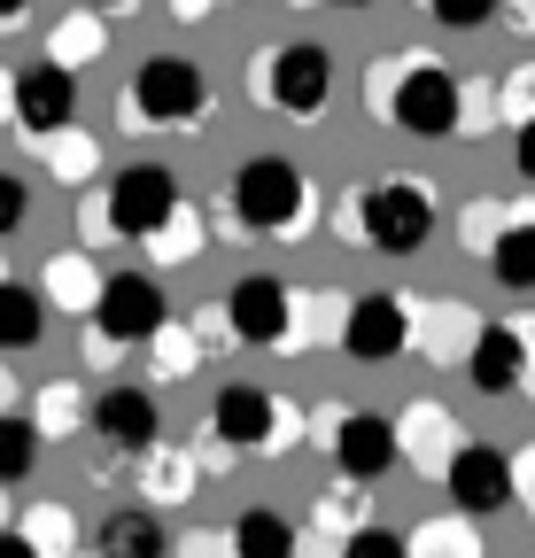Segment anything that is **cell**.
I'll list each match as a JSON object with an SVG mask.
<instances>
[{
	"mask_svg": "<svg viewBox=\"0 0 535 558\" xmlns=\"http://www.w3.org/2000/svg\"><path fill=\"white\" fill-rule=\"evenodd\" d=\"M365 109L412 140H458V70L427 47L380 54L365 70Z\"/></svg>",
	"mask_w": 535,
	"mask_h": 558,
	"instance_id": "obj_1",
	"label": "cell"
},
{
	"mask_svg": "<svg viewBox=\"0 0 535 558\" xmlns=\"http://www.w3.org/2000/svg\"><path fill=\"white\" fill-rule=\"evenodd\" d=\"M318 179L295 171L288 156H248L226 179V233H256V241H303L318 226Z\"/></svg>",
	"mask_w": 535,
	"mask_h": 558,
	"instance_id": "obj_2",
	"label": "cell"
},
{
	"mask_svg": "<svg viewBox=\"0 0 535 558\" xmlns=\"http://www.w3.org/2000/svg\"><path fill=\"white\" fill-rule=\"evenodd\" d=\"M435 233V186L427 179H373L333 202V241L380 248V256H420Z\"/></svg>",
	"mask_w": 535,
	"mask_h": 558,
	"instance_id": "obj_3",
	"label": "cell"
},
{
	"mask_svg": "<svg viewBox=\"0 0 535 558\" xmlns=\"http://www.w3.org/2000/svg\"><path fill=\"white\" fill-rule=\"evenodd\" d=\"M218 117V94L203 78V62L186 54H148L124 86V124L132 132H203Z\"/></svg>",
	"mask_w": 535,
	"mask_h": 558,
	"instance_id": "obj_4",
	"label": "cell"
},
{
	"mask_svg": "<svg viewBox=\"0 0 535 558\" xmlns=\"http://www.w3.org/2000/svg\"><path fill=\"white\" fill-rule=\"evenodd\" d=\"M248 94L264 117H288V124H318L333 101V54L318 39H288V47H264L248 62Z\"/></svg>",
	"mask_w": 535,
	"mask_h": 558,
	"instance_id": "obj_5",
	"label": "cell"
},
{
	"mask_svg": "<svg viewBox=\"0 0 535 558\" xmlns=\"http://www.w3.org/2000/svg\"><path fill=\"white\" fill-rule=\"evenodd\" d=\"M210 427L248 458H288V450H303V427H311V411L303 403H288V396H272V388H256V380H233V388H218V403H210Z\"/></svg>",
	"mask_w": 535,
	"mask_h": 558,
	"instance_id": "obj_6",
	"label": "cell"
},
{
	"mask_svg": "<svg viewBox=\"0 0 535 558\" xmlns=\"http://www.w3.org/2000/svg\"><path fill=\"white\" fill-rule=\"evenodd\" d=\"M86 326H101V333L124 341V349H141V341H156V333L171 326V303H163V288H156L148 271H117L109 288H101V303H94Z\"/></svg>",
	"mask_w": 535,
	"mask_h": 558,
	"instance_id": "obj_7",
	"label": "cell"
},
{
	"mask_svg": "<svg viewBox=\"0 0 535 558\" xmlns=\"http://www.w3.org/2000/svg\"><path fill=\"white\" fill-rule=\"evenodd\" d=\"M226 318H233L241 349H280V357H288V318H295V288H288V279H272V271H248L241 288L226 295Z\"/></svg>",
	"mask_w": 535,
	"mask_h": 558,
	"instance_id": "obj_8",
	"label": "cell"
},
{
	"mask_svg": "<svg viewBox=\"0 0 535 558\" xmlns=\"http://www.w3.org/2000/svg\"><path fill=\"white\" fill-rule=\"evenodd\" d=\"M442 488H450V505H458L465 520L504 512V505H512V450H497V442H465V450L450 458Z\"/></svg>",
	"mask_w": 535,
	"mask_h": 558,
	"instance_id": "obj_9",
	"label": "cell"
},
{
	"mask_svg": "<svg viewBox=\"0 0 535 558\" xmlns=\"http://www.w3.org/2000/svg\"><path fill=\"white\" fill-rule=\"evenodd\" d=\"M527 357H535V318H489L482 341H474V357H465V380H474L482 396H520Z\"/></svg>",
	"mask_w": 535,
	"mask_h": 558,
	"instance_id": "obj_10",
	"label": "cell"
},
{
	"mask_svg": "<svg viewBox=\"0 0 535 558\" xmlns=\"http://www.w3.org/2000/svg\"><path fill=\"white\" fill-rule=\"evenodd\" d=\"M179 202H186V194H179V179H171L163 163H124V171L109 179V209H117V233H124V241H148Z\"/></svg>",
	"mask_w": 535,
	"mask_h": 558,
	"instance_id": "obj_11",
	"label": "cell"
},
{
	"mask_svg": "<svg viewBox=\"0 0 535 558\" xmlns=\"http://www.w3.org/2000/svg\"><path fill=\"white\" fill-rule=\"evenodd\" d=\"M71 124H78V70H62V62L16 70V132L54 140V132H71Z\"/></svg>",
	"mask_w": 535,
	"mask_h": 558,
	"instance_id": "obj_12",
	"label": "cell"
},
{
	"mask_svg": "<svg viewBox=\"0 0 535 558\" xmlns=\"http://www.w3.org/2000/svg\"><path fill=\"white\" fill-rule=\"evenodd\" d=\"M482 311L474 303H458V295H420L412 303V349L427 365H465L474 357V341H482Z\"/></svg>",
	"mask_w": 535,
	"mask_h": 558,
	"instance_id": "obj_13",
	"label": "cell"
},
{
	"mask_svg": "<svg viewBox=\"0 0 535 558\" xmlns=\"http://www.w3.org/2000/svg\"><path fill=\"white\" fill-rule=\"evenodd\" d=\"M94 435H101L109 450H124V458H148V450L163 442V411H156V388H132V380L101 388V396H94Z\"/></svg>",
	"mask_w": 535,
	"mask_h": 558,
	"instance_id": "obj_14",
	"label": "cell"
},
{
	"mask_svg": "<svg viewBox=\"0 0 535 558\" xmlns=\"http://www.w3.org/2000/svg\"><path fill=\"white\" fill-rule=\"evenodd\" d=\"M342 349L357 365H396L412 349V303L404 295H357L350 326H342Z\"/></svg>",
	"mask_w": 535,
	"mask_h": 558,
	"instance_id": "obj_15",
	"label": "cell"
},
{
	"mask_svg": "<svg viewBox=\"0 0 535 558\" xmlns=\"http://www.w3.org/2000/svg\"><path fill=\"white\" fill-rule=\"evenodd\" d=\"M396 450H404V465H412V473L442 481V473H450V458L465 450V435H458L450 403H435V396L404 403V411H396Z\"/></svg>",
	"mask_w": 535,
	"mask_h": 558,
	"instance_id": "obj_16",
	"label": "cell"
},
{
	"mask_svg": "<svg viewBox=\"0 0 535 558\" xmlns=\"http://www.w3.org/2000/svg\"><path fill=\"white\" fill-rule=\"evenodd\" d=\"M326 450H333V465H342L350 481H380L388 465H404V450H396V418H380V411H333Z\"/></svg>",
	"mask_w": 535,
	"mask_h": 558,
	"instance_id": "obj_17",
	"label": "cell"
},
{
	"mask_svg": "<svg viewBox=\"0 0 535 558\" xmlns=\"http://www.w3.org/2000/svg\"><path fill=\"white\" fill-rule=\"evenodd\" d=\"M47 303L62 311V318H94V303H101V288H109V279H101V264H94V248H62V256H47Z\"/></svg>",
	"mask_w": 535,
	"mask_h": 558,
	"instance_id": "obj_18",
	"label": "cell"
},
{
	"mask_svg": "<svg viewBox=\"0 0 535 558\" xmlns=\"http://www.w3.org/2000/svg\"><path fill=\"white\" fill-rule=\"evenodd\" d=\"M132 481H141V497H148L156 512H171V505H186L194 488H203V465H194L186 442H156L141 465H132Z\"/></svg>",
	"mask_w": 535,
	"mask_h": 558,
	"instance_id": "obj_19",
	"label": "cell"
},
{
	"mask_svg": "<svg viewBox=\"0 0 535 558\" xmlns=\"http://www.w3.org/2000/svg\"><path fill=\"white\" fill-rule=\"evenodd\" d=\"M342 326H350V295L303 288L295 295V318H288V357H303V349H342Z\"/></svg>",
	"mask_w": 535,
	"mask_h": 558,
	"instance_id": "obj_20",
	"label": "cell"
},
{
	"mask_svg": "<svg viewBox=\"0 0 535 558\" xmlns=\"http://www.w3.org/2000/svg\"><path fill=\"white\" fill-rule=\"evenodd\" d=\"M32 427H39V442H71L78 427H94V396L78 380H39L32 388Z\"/></svg>",
	"mask_w": 535,
	"mask_h": 558,
	"instance_id": "obj_21",
	"label": "cell"
},
{
	"mask_svg": "<svg viewBox=\"0 0 535 558\" xmlns=\"http://www.w3.org/2000/svg\"><path fill=\"white\" fill-rule=\"evenodd\" d=\"M226 543H233V558H295V550H303V535H295V520H288L280 505H248V512L226 527Z\"/></svg>",
	"mask_w": 535,
	"mask_h": 558,
	"instance_id": "obj_22",
	"label": "cell"
},
{
	"mask_svg": "<svg viewBox=\"0 0 535 558\" xmlns=\"http://www.w3.org/2000/svg\"><path fill=\"white\" fill-rule=\"evenodd\" d=\"M527 209H535V202H504V194H474V202H465V209H458V248L489 264V248H497V241H504V233H512V226L527 218Z\"/></svg>",
	"mask_w": 535,
	"mask_h": 558,
	"instance_id": "obj_23",
	"label": "cell"
},
{
	"mask_svg": "<svg viewBox=\"0 0 535 558\" xmlns=\"http://www.w3.org/2000/svg\"><path fill=\"white\" fill-rule=\"evenodd\" d=\"M101 558H171V535L156 520V505H124L101 520Z\"/></svg>",
	"mask_w": 535,
	"mask_h": 558,
	"instance_id": "obj_24",
	"label": "cell"
},
{
	"mask_svg": "<svg viewBox=\"0 0 535 558\" xmlns=\"http://www.w3.org/2000/svg\"><path fill=\"white\" fill-rule=\"evenodd\" d=\"M311 527L333 535V543H350L357 527H373V481H350V473H342V481L311 505Z\"/></svg>",
	"mask_w": 535,
	"mask_h": 558,
	"instance_id": "obj_25",
	"label": "cell"
},
{
	"mask_svg": "<svg viewBox=\"0 0 535 558\" xmlns=\"http://www.w3.org/2000/svg\"><path fill=\"white\" fill-rule=\"evenodd\" d=\"M47 333V295L24 288V279H0V357H16Z\"/></svg>",
	"mask_w": 535,
	"mask_h": 558,
	"instance_id": "obj_26",
	"label": "cell"
},
{
	"mask_svg": "<svg viewBox=\"0 0 535 558\" xmlns=\"http://www.w3.org/2000/svg\"><path fill=\"white\" fill-rule=\"evenodd\" d=\"M101 54H109L101 9H71V16H54V32H47V62H62V70H86V62H101Z\"/></svg>",
	"mask_w": 535,
	"mask_h": 558,
	"instance_id": "obj_27",
	"label": "cell"
},
{
	"mask_svg": "<svg viewBox=\"0 0 535 558\" xmlns=\"http://www.w3.org/2000/svg\"><path fill=\"white\" fill-rule=\"evenodd\" d=\"M16 535H24L39 558H71V550H78V512L54 505V497H39V505L16 512Z\"/></svg>",
	"mask_w": 535,
	"mask_h": 558,
	"instance_id": "obj_28",
	"label": "cell"
},
{
	"mask_svg": "<svg viewBox=\"0 0 535 558\" xmlns=\"http://www.w3.org/2000/svg\"><path fill=\"white\" fill-rule=\"evenodd\" d=\"M404 550H412V558H489V550H482V527H474V520H465V512H442V520H420Z\"/></svg>",
	"mask_w": 535,
	"mask_h": 558,
	"instance_id": "obj_29",
	"label": "cell"
},
{
	"mask_svg": "<svg viewBox=\"0 0 535 558\" xmlns=\"http://www.w3.org/2000/svg\"><path fill=\"white\" fill-rule=\"evenodd\" d=\"M141 248H148L156 264H194V256L210 248V226H203V209H194V202H179V209H171V218H163V226H156Z\"/></svg>",
	"mask_w": 535,
	"mask_h": 558,
	"instance_id": "obj_30",
	"label": "cell"
},
{
	"mask_svg": "<svg viewBox=\"0 0 535 558\" xmlns=\"http://www.w3.org/2000/svg\"><path fill=\"white\" fill-rule=\"evenodd\" d=\"M141 357H148V380L171 388V380H186L194 365H203V341H194V326L179 318V326H163L156 341H141Z\"/></svg>",
	"mask_w": 535,
	"mask_h": 558,
	"instance_id": "obj_31",
	"label": "cell"
},
{
	"mask_svg": "<svg viewBox=\"0 0 535 558\" xmlns=\"http://www.w3.org/2000/svg\"><path fill=\"white\" fill-rule=\"evenodd\" d=\"M39 163H47V171H54L62 186H86V179L101 171V140L71 124V132H54V140H39Z\"/></svg>",
	"mask_w": 535,
	"mask_h": 558,
	"instance_id": "obj_32",
	"label": "cell"
},
{
	"mask_svg": "<svg viewBox=\"0 0 535 558\" xmlns=\"http://www.w3.org/2000/svg\"><path fill=\"white\" fill-rule=\"evenodd\" d=\"M489 271L504 279L512 295H535V209H527V218H520L497 248H489Z\"/></svg>",
	"mask_w": 535,
	"mask_h": 558,
	"instance_id": "obj_33",
	"label": "cell"
},
{
	"mask_svg": "<svg viewBox=\"0 0 535 558\" xmlns=\"http://www.w3.org/2000/svg\"><path fill=\"white\" fill-rule=\"evenodd\" d=\"M39 427H32V418H16V411H0V488H16L32 465H39Z\"/></svg>",
	"mask_w": 535,
	"mask_h": 558,
	"instance_id": "obj_34",
	"label": "cell"
},
{
	"mask_svg": "<svg viewBox=\"0 0 535 558\" xmlns=\"http://www.w3.org/2000/svg\"><path fill=\"white\" fill-rule=\"evenodd\" d=\"M497 124V78H458V140H489Z\"/></svg>",
	"mask_w": 535,
	"mask_h": 558,
	"instance_id": "obj_35",
	"label": "cell"
},
{
	"mask_svg": "<svg viewBox=\"0 0 535 558\" xmlns=\"http://www.w3.org/2000/svg\"><path fill=\"white\" fill-rule=\"evenodd\" d=\"M497 117L520 132V124H535V62H520V70H504L497 78Z\"/></svg>",
	"mask_w": 535,
	"mask_h": 558,
	"instance_id": "obj_36",
	"label": "cell"
},
{
	"mask_svg": "<svg viewBox=\"0 0 535 558\" xmlns=\"http://www.w3.org/2000/svg\"><path fill=\"white\" fill-rule=\"evenodd\" d=\"M109 241H124V233H117V209H109V186H94V194L78 202V248H109Z\"/></svg>",
	"mask_w": 535,
	"mask_h": 558,
	"instance_id": "obj_37",
	"label": "cell"
},
{
	"mask_svg": "<svg viewBox=\"0 0 535 558\" xmlns=\"http://www.w3.org/2000/svg\"><path fill=\"white\" fill-rule=\"evenodd\" d=\"M427 16L442 32H482L489 16H504V0H427Z\"/></svg>",
	"mask_w": 535,
	"mask_h": 558,
	"instance_id": "obj_38",
	"label": "cell"
},
{
	"mask_svg": "<svg viewBox=\"0 0 535 558\" xmlns=\"http://www.w3.org/2000/svg\"><path fill=\"white\" fill-rule=\"evenodd\" d=\"M186 450H194V465H203V481H226V473H241V450H233L218 427H203V435H194Z\"/></svg>",
	"mask_w": 535,
	"mask_h": 558,
	"instance_id": "obj_39",
	"label": "cell"
},
{
	"mask_svg": "<svg viewBox=\"0 0 535 558\" xmlns=\"http://www.w3.org/2000/svg\"><path fill=\"white\" fill-rule=\"evenodd\" d=\"M186 326H194V341H203V357H226V349H241V333H233L226 303H210V311H194Z\"/></svg>",
	"mask_w": 535,
	"mask_h": 558,
	"instance_id": "obj_40",
	"label": "cell"
},
{
	"mask_svg": "<svg viewBox=\"0 0 535 558\" xmlns=\"http://www.w3.org/2000/svg\"><path fill=\"white\" fill-rule=\"evenodd\" d=\"M24 218H32V186H24L16 171H0V241H9Z\"/></svg>",
	"mask_w": 535,
	"mask_h": 558,
	"instance_id": "obj_41",
	"label": "cell"
},
{
	"mask_svg": "<svg viewBox=\"0 0 535 558\" xmlns=\"http://www.w3.org/2000/svg\"><path fill=\"white\" fill-rule=\"evenodd\" d=\"M342 558H412V550H404V535H388V527H357L342 543Z\"/></svg>",
	"mask_w": 535,
	"mask_h": 558,
	"instance_id": "obj_42",
	"label": "cell"
},
{
	"mask_svg": "<svg viewBox=\"0 0 535 558\" xmlns=\"http://www.w3.org/2000/svg\"><path fill=\"white\" fill-rule=\"evenodd\" d=\"M512 505L535 520V442H520V450H512Z\"/></svg>",
	"mask_w": 535,
	"mask_h": 558,
	"instance_id": "obj_43",
	"label": "cell"
},
{
	"mask_svg": "<svg viewBox=\"0 0 535 558\" xmlns=\"http://www.w3.org/2000/svg\"><path fill=\"white\" fill-rule=\"evenodd\" d=\"M124 357H132V349H124V341H109L101 326H86V365H94V373H117Z\"/></svg>",
	"mask_w": 535,
	"mask_h": 558,
	"instance_id": "obj_44",
	"label": "cell"
},
{
	"mask_svg": "<svg viewBox=\"0 0 535 558\" xmlns=\"http://www.w3.org/2000/svg\"><path fill=\"white\" fill-rule=\"evenodd\" d=\"M179 558H233L226 535H179Z\"/></svg>",
	"mask_w": 535,
	"mask_h": 558,
	"instance_id": "obj_45",
	"label": "cell"
},
{
	"mask_svg": "<svg viewBox=\"0 0 535 558\" xmlns=\"http://www.w3.org/2000/svg\"><path fill=\"white\" fill-rule=\"evenodd\" d=\"M512 163H520V179H535V124L512 132Z\"/></svg>",
	"mask_w": 535,
	"mask_h": 558,
	"instance_id": "obj_46",
	"label": "cell"
},
{
	"mask_svg": "<svg viewBox=\"0 0 535 558\" xmlns=\"http://www.w3.org/2000/svg\"><path fill=\"white\" fill-rule=\"evenodd\" d=\"M163 9H171V24H203V16L218 9V0H163Z\"/></svg>",
	"mask_w": 535,
	"mask_h": 558,
	"instance_id": "obj_47",
	"label": "cell"
},
{
	"mask_svg": "<svg viewBox=\"0 0 535 558\" xmlns=\"http://www.w3.org/2000/svg\"><path fill=\"white\" fill-rule=\"evenodd\" d=\"M0 124H16V70L0 62Z\"/></svg>",
	"mask_w": 535,
	"mask_h": 558,
	"instance_id": "obj_48",
	"label": "cell"
},
{
	"mask_svg": "<svg viewBox=\"0 0 535 558\" xmlns=\"http://www.w3.org/2000/svg\"><path fill=\"white\" fill-rule=\"evenodd\" d=\"M0 558H39V550H32V543H24L16 527H0Z\"/></svg>",
	"mask_w": 535,
	"mask_h": 558,
	"instance_id": "obj_49",
	"label": "cell"
},
{
	"mask_svg": "<svg viewBox=\"0 0 535 558\" xmlns=\"http://www.w3.org/2000/svg\"><path fill=\"white\" fill-rule=\"evenodd\" d=\"M32 16V0H0V32H9V24H24Z\"/></svg>",
	"mask_w": 535,
	"mask_h": 558,
	"instance_id": "obj_50",
	"label": "cell"
},
{
	"mask_svg": "<svg viewBox=\"0 0 535 558\" xmlns=\"http://www.w3.org/2000/svg\"><path fill=\"white\" fill-rule=\"evenodd\" d=\"M504 16H512V24H527V32H535V0H504Z\"/></svg>",
	"mask_w": 535,
	"mask_h": 558,
	"instance_id": "obj_51",
	"label": "cell"
},
{
	"mask_svg": "<svg viewBox=\"0 0 535 558\" xmlns=\"http://www.w3.org/2000/svg\"><path fill=\"white\" fill-rule=\"evenodd\" d=\"M86 9H101V16H132L141 0H86Z\"/></svg>",
	"mask_w": 535,
	"mask_h": 558,
	"instance_id": "obj_52",
	"label": "cell"
},
{
	"mask_svg": "<svg viewBox=\"0 0 535 558\" xmlns=\"http://www.w3.org/2000/svg\"><path fill=\"white\" fill-rule=\"evenodd\" d=\"M16 396H24V388H16V373H9V365H0V411H9Z\"/></svg>",
	"mask_w": 535,
	"mask_h": 558,
	"instance_id": "obj_53",
	"label": "cell"
},
{
	"mask_svg": "<svg viewBox=\"0 0 535 558\" xmlns=\"http://www.w3.org/2000/svg\"><path fill=\"white\" fill-rule=\"evenodd\" d=\"M520 396H527V403H535V357H527V380H520Z\"/></svg>",
	"mask_w": 535,
	"mask_h": 558,
	"instance_id": "obj_54",
	"label": "cell"
},
{
	"mask_svg": "<svg viewBox=\"0 0 535 558\" xmlns=\"http://www.w3.org/2000/svg\"><path fill=\"white\" fill-rule=\"evenodd\" d=\"M0 527H16V512H9V488H0Z\"/></svg>",
	"mask_w": 535,
	"mask_h": 558,
	"instance_id": "obj_55",
	"label": "cell"
},
{
	"mask_svg": "<svg viewBox=\"0 0 535 558\" xmlns=\"http://www.w3.org/2000/svg\"><path fill=\"white\" fill-rule=\"evenodd\" d=\"M288 9H295V16H303V9H326V0H288Z\"/></svg>",
	"mask_w": 535,
	"mask_h": 558,
	"instance_id": "obj_56",
	"label": "cell"
},
{
	"mask_svg": "<svg viewBox=\"0 0 535 558\" xmlns=\"http://www.w3.org/2000/svg\"><path fill=\"white\" fill-rule=\"evenodd\" d=\"M326 9H365V0H326Z\"/></svg>",
	"mask_w": 535,
	"mask_h": 558,
	"instance_id": "obj_57",
	"label": "cell"
},
{
	"mask_svg": "<svg viewBox=\"0 0 535 558\" xmlns=\"http://www.w3.org/2000/svg\"><path fill=\"white\" fill-rule=\"evenodd\" d=\"M0 279H9V241H0Z\"/></svg>",
	"mask_w": 535,
	"mask_h": 558,
	"instance_id": "obj_58",
	"label": "cell"
},
{
	"mask_svg": "<svg viewBox=\"0 0 535 558\" xmlns=\"http://www.w3.org/2000/svg\"><path fill=\"white\" fill-rule=\"evenodd\" d=\"M412 9H427V0H412Z\"/></svg>",
	"mask_w": 535,
	"mask_h": 558,
	"instance_id": "obj_59",
	"label": "cell"
}]
</instances>
